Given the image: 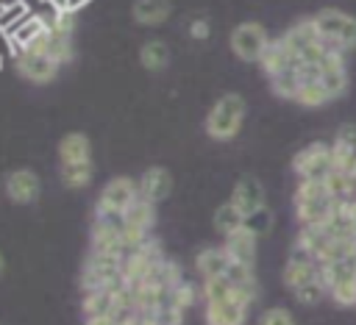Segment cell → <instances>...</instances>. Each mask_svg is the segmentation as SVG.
I'll use <instances>...</instances> for the list:
<instances>
[{
    "label": "cell",
    "instance_id": "obj_8",
    "mask_svg": "<svg viewBox=\"0 0 356 325\" xmlns=\"http://www.w3.org/2000/svg\"><path fill=\"white\" fill-rule=\"evenodd\" d=\"M122 278V261L111 258V256H97L89 253L81 269V289L83 292H97V289H108Z\"/></svg>",
    "mask_w": 356,
    "mask_h": 325
},
{
    "label": "cell",
    "instance_id": "obj_21",
    "mask_svg": "<svg viewBox=\"0 0 356 325\" xmlns=\"http://www.w3.org/2000/svg\"><path fill=\"white\" fill-rule=\"evenodd\" d=\"M139 64H142L147 72H161V69L170 64V47H167L161 39H147V42L139 47Z\"/></svg>",
    "mask_w": 356,
    "mask_h": 325
},
{
    "label": "cell",
    "instance_id": "obj_22",
    "mask_svg": "<svg viewBox=\"0 0 356 325\" xmlns=\"http://www.w3.org/2000/svg\"><path fill=\"white\" fill-rule=\"evenodd\" d=\"M211 225H214V231L225 239V236H231L234 231L245 228V217H242V211H239L231 200H225L222 206H217V211H214V217H211Z\"/></svg>",
    "mask_w": 356,
    "mask_h": 325
},
{
    "label": "cell",
    "instance_id": "obj_19",
    "mask_svg": "<svg viewBox=\"0 0 356 325\" xmlns=\"http://www.w3.org/2000/svg\"><path fill=\"white\" fill-rule=\"evenodd\" d=\"M47 31H50V22H44L42 17H25L11 28V39L19 44V50H28V47H36Z\"/></svg>",
    "mask_w": 356,
    "mask_h": 325
},
{
    "label": "cell",
    "instance_id": "obj_12",
    "mask_svg": "<svg viewBox=\"0 0 356 325\" xmlns=\"http://www.w3.org/2000/svg\"><path fill=\"white\" fill-rule=\"evenodd\" d=\"M248 311H250V306L236 294H231L225 300H217V303H203L206 325H245Z\"/></svg>",
    "mask_w": 356,
    "mask_h": 325
},
{
    "label": "cell",
    "instance_id": "obj_20",
    "mask_svg": "<svg viewBox=\"0 0 356 325\" xmlns=\"http://www.w3.org/2000/svg\"><path fill=\"white\" fill-rule=\"evenodd\" d=\"M131 14L139 25H161L172 14V3L170 0H134Z\"/></svg>",
    "mask_w": 356,
    "mask_h": 325
},
{
    "label": "cell",
    "instance_id": "obj_31",
    "mask_svg": "<svg viewBox=\"0 0 356 325\" xmlns=\"http://www.w3.org/2000/svg\"><path fill=\"white\" fill-rule=\"evenodd\" d=\"M328 297H331L337 306H356V278L331 286V289H328Z\"/></svg>",
    "mask_w": 356,
    "mask_h": 325
},
{
    "label": "cell",
    "instance_id": "obj_3",
    "mask_svg": "<svg viewBox=\"0 0 356 325\" xmlns=\"http://www.w3.org/2000/svg\"><path fill=\"white\" fill-rule=\"evenodd\" d=\"M320 39L325 44H331L334 50H345V47H356V17L337 11V8H323L312 17Z\"/></svg>",
    "mask_w": 356,
    "mask_h": 325
},
{
    "label": "cell",
    "instance_id": "obj_17",
    "mask_svg": "<svg viewBox=\"0 0 356 325\" xmlns=\"http://www.w3.org/2000/svg\"><path fill=\"white\" fill-rule=\"evenodd\" d=\"M33 50H39V53H44L47 58H53L58 67L61 64H67V61H72V56H75V47H72V36H64V33H56L53 28L39 39V44L33 47Z\"/></svg>",
    "mask_w": 356,
    "mask_h": 325
},
{
    "label": "cell",
    "instance_id": "obj_2",
    "mask_svg": "<svg viewBox=\"0 0 356 325\" xmlns=\"http://www.w3.org/2000/svg\"><path fill=\"white\" fill-rule=\"evenodd\" d=\"M337 203L339 200L331 197L325 183L300 181L295 189V217L300 225H325Z\"/></svg>",
    "mask_w": 356,
    "mask_h": 325
},
{
    "label": "cell",
    "instance_id": "obj_33",
    "mask_svg": "<svg viewBox=\"0 0 356 325\" xmlns=\"http://www.w3.org/2000/svg\"><path fill=\"white\" fill-rule=\"evenodd\" d=\"M245 228H250L256 236L267 233V231L273 228V214H270V208H261V211H256L253 217H248V219H245Z\"/></svg>",
    "mask_w": 356,
    "mask_h": 325
},
{
    "label": "cell",
    "instance_id": "obj_29",
    "mask_svg": "<svg viewBox=\"0 0 356 325\" xmlns=\"http://www.w3.org/2000/svg\"><path fill=\"white\" fill-rule=\"evenodd\" d=\"M75 25H78V11H75V8H67V6H58V8L53 11V19H50V28H53L56 33H64V36H72V31H75Z\"/></svg>",
    "mask_w": 356,
    "mask_h": 325
},
{
    "label": "cell",
    "instance_id": "obj_34",
    "mask_svg": "<svg viewBox=\"0 0 356 325\" xmlns=\"http://www.w3.org/2000/svg\"><path fill=\"white\" fill-rule=\"evenodd\" d=\"M25 17H28V6H25L22 0H17V3H11V6L0 14V25H11V28H14V25L22 22Z\"/></svg>",
    "mask_w": 356,
    "mask_h": 325
},
{
    "label": "cell",
    "instance_id": "obj_30",
    "mask_svg": "<svg viewBox=\"0 0 356 325\" xmlns=\"http://www.w3.org/2000/svg\"><path fill=\"white\" fill-rule=\"evenodd\" d=\"M292 294H295L298 303H303V306H314V303H320V300L328 294V289H325L323 278H317V281H312V283H303V286L295 289Z\"/></svg>",
    "mask_w": 356,
    "mask_h": 325
},
{
    "label": "cell",
    "instance_id": "obj_25",
    "mask_svg": "<svg viewBox=\"0 0 356 325\" xmlns=\"http://www.w3.org/2000/svg\"><path fill=\"white\" fill-rule=\"evenodd\" d=\"M111 294L106 289H97V292H83L81 297V311H83V319H95V317H111Z\"/></svg>",
    "mask_w": 356,
    "mask_h": 325
},
{
    "label": "cell",
    "instance_id": "obj_16",
    "mask_svg": "<svg viewBox=\"0 0 356 325\" xmlns=\"http://www.w3.org/2000/svg\"><path fill=\"white\" fill-rule=\"evenodd\" d=\"M58 161L61 164H78V161H92V142L86 133L72 131L64 133L58 142Z\"/></svg>",
    "mask_w": 356,
    "mask_h": 325
},
{
    "label": "cell",
    "instance_id": "obj_9",
    "mask_svg": "<svg viewBox=\"0 0 356 325\" xmlns=\"http://www.w3.org/2000/svg\"><path fill=\"white\" fill-rule=\"evenodd\" d=\"M3 192L11 203L17 206H31L39 200L42 194V181L33 169L28 167H19V169H11L6 178H3Z\"/></svg>",
    "mask_w": 356,
    "mask_h": 325
},
{
    "label": "cell",
    "instance_id": "obj_5",
    "mask_svg": "<svg viewBox=\"0 0 356 325\" xmlns=\"http://www.w3.org/2000/svg\"><path fill=\"white\" fill-rule=\"evenodd\" d=\"M292 169L300 181H314V183H325V178L334 172V156H331V144L323 142H312L306 144L300 153H295L292 158Z\"/></svg>",
    "mask_w": 356,
    "mask_h": 325
},
{
    "label": "cell",
    "instance_id": "obj_27",
    "mask_svg": "<svg viewBox=\"0 0 356 325\" xmlns=\"http://www.w3.org/2000/svg\"><path fill=\"white\" fill-rule=\"evenodd\" d=\"M184 314H186V311H181L172 300H167V303H161L153 314H142V317H147L153 325H184Z\"/></svg>",
    "mask_w": 356,
    "mask_h": 325
},
{
    "label": "cell",
    "instance_id": "obj_36",
    "mask_svg": "<svg viewBox=\"0 0 356 325\" xmlns=\"http://www.w3.org/2000/svg\"><path fill=\"white\" fill-rule=\"evenodd\" d=\"M209 33H211V22L206 17H195L189 22V36L192 39H209Z\"/></svg>",
    "mask_w": 356,
    "mask_h": 325
},
{
    "label": "cell",
    "instance_id": "obj_10",
    "mask_svg": "<svg viewBox=\"0 0 356 325\" xmlns=\"http://www.w3.org/2000/svg\"><path fill=\"white\" fill-rule=\"evenodd\" d=\"M317 278H320V261H317L312 253L295 247V250L289 253L286 264H284V283H286V289L295 292V289H300L303 283H312V281H317Z\"/></svg>",
    "mask_w": 356,
    "mask_h": 325
},
{
    "label": "cell",
    "instance_id": "obj_14",
    "mask_svg": "<svg viewBox=\"0 0 356 325\" xmlns=\"http://www.w3.org/2000/svg\"><path fill=\"white\" fill-rule=\"evenodd\" d=\"M136 189H139V197H142V200L159 206V203L167 200L170 192H172V175H170L167 167H147V169L139 175Z\"/></svg>",
    "mask_w": 356,
    "mask_h": 325
},
{
    "label": "cell",
    "instance_id": "obj_32",
    "mask_svg": "<svg viewBox=\"0 0 356 325\" xmlns=\"http://www.w3.org/2000/svg\"><path fill=\"white\" fill-rule=\"evenodd\" d=\"M259 325H295V317H292L289 308H284V306H273V308L261 311Z\"/></svg>",
    "mask_w": 356,
    "mask_h": 325
},
{
    "label": "cell",
    "instance_id": "obj_37",
    "mask_svg": "<svg viewBox=\"0 0 356 325\" xmlns=\"http://www.w3.org/2000/svg\"><path fill=\"white\" fill-rule=\"evenodd\" d=\"M86 325H117L111 317H95V319H86Z\"/></svg>",
    "mask_w": 356,
    "mask_h": 325
},
{
    "label": "cell",
    "instance_id": "obj_11",
    "mask_svg": "<svg viewBox=\"0 0 356 325\" xmlns=\"http://www.w3.org/2000/svg\"><path fill=\"white\" fill-rule=\"evenodd\" d=\"M17 69H19V75H22L25 81L39 83V86H42V83H50V81L58 75V64H56L53 58H47L44 53L33 50V47L17 53Z\"/></svg>",
    "mask_w": 356,
    "mask_h": 325
},
{
    "label": "cell",
    "instance_id": "obj_28",
    "mask_svg": "<svg viewBox=\"0 0 356 325\" xmlns=\"http://www.w3.org/2000/svg\"><path fill=\"white\" fill-rule=\"evenodd\" d=\"M197 297H203V294H200V289H197L195 283H189L186 278H184V281H181V283H178V286L170 292V300H172V303L181 308V311L192 308V306L197 303Z\"/></svg>",
    "mask_w": 356,
    "mask_h": 325
},
{
    "label": "cell",
    "instance_id": "obj_35",
    "mask_svg": "<svg viewBox=\"0 0 356 325\" xmlns=\"http://www.w3.org/2000/svg\"><path fill=\"white\" fill-rule=\"evenodd\" d=\"M334 142L348 144V147H353V150H356V122H345V125H339V128H337Z\"/></svg>",
    "mask_w": 356,
    "mask_h": 325
},
{
    "label": "cell",
    "instance_id": "obj_7",
    "mask_svg": "<svg viewBox=\"0 0 356 325\" xmlns=\"http://www.w3.org/2000/svg\"><path fill=\"white\" fill-rule=\"evenodd\" d=\"M228 42H231V50H234L236 58L259 64L273 39L267 36V31H264L261 22L248 19V22H239V25L231 31V39H228Z\"/></svg>",
    "mask_w": 356,
    "mask_h": 325
},
{
    "label": "cell",
    "instance_id": "obj_39",
    "mask_svg": "<svg viewBox=\"0 0 356 325\" xmlns=\"http://www.w3.org/2000/svg\"><path fill=\"white\" fill-rule=\"evenodd\" d=\"M6 275V258H3V253H0V278Z\"/></svg>",
    "mask_w": 356,
    "mask_h": 325
},
{
    "label": "cell",
    "instance_id": "obj_15",
    "mask_svg": "<svg viewBox=\"0 0 356 325\" xmlns=\"http://www.w3.org/2000/svg\"><path fill=\"white\" fill-rule=\"evenodd\" d=\"M256 247H259V236L250 228H239L231 236L222 239V250L228 253V258L234 264H245V267H256Z\"/></svg>",
    "mask_w": 356,
    "mask_h": 325
},
{
    "label": "cell",
    "instance_id": "obj_13",
    "mask_svg": "<svg viewBox=\"0 0 356 325\" xmlns=\"http://www.w3.org/2000/svg\"><path fill=\"white\" fill-rule=\"evenodd\" d=\"M228 200H231V203H234V206L242 211V217H245V219H248V217H253L256 211L267 208V194H264V186H261V181H259V178H253V175L239 178Z\"/></svg>",
    "mask_w": 356,
    "mask_h": 325
},
{
    "label": "cell",
    "instance_id": "obj_24",
    "mask_svg": "<svg viewBox=\"0 0 356 325\" xmlns=\"http://www.w3.org/2000/svg\"><path fill=\"white\" fill-rule=\"evenodd\" d=\"M92 175H95V167H92V161H78V164H58V178H61V183H64L67 189H83V186H89Z\"/></svg>",
    "mask_w": 356,
    "mask_h": 325
},
{
    "label": "cell",
    "instance_id": "obj_6",
    "mask_svg": "<svg viewBox=\"0 0 356 325\" xmlns=\"http://www.w3.org/2000/svg\"><path fill=\"white\" fill-rule=\"evenodd\" d=\"M139 197L136 181L117 175L111 181H106V186L100 189L97 200H95V214H111V217H122Z\"/></svg>",
    "mask_w": 356,
    "mask_h": 325
},
{
    "label": "cell",
    "instance_id": "obj_18",
    "mask_svg": "<svg viewBox=\"0 0 356 325\" xmlns=\"http://www.w3.org/2000/svg\"><path fill=\"white\" fill-rule=\"evenodd\" d=\"M195 267L203 275V281L206 278H222L228 272V267H231V258H228V253L222 247H203L197 253V258H195Z\"/></svg>",
    "mask_w": 356,
    "mask_h": 325
},
{
    "label": "cell",
    "instance_id": "obj_1",
    "mask_svg": "<svg viewBox=\"0 0 356 325\" xmlns=\"http://www.w3.org/2000/svg\"><path fill=\"white\" fill-rule=\"evenodd\" d=\"M245 114H248V106H245V97L236 94V92H225L206 114V133L217 142H228L234 139L239 131H242V122H245Z\"/></svg>",
    "mask_w": 356,
    "mask_h": 325
},
{
    "label": "cell",
    "instance_id": "obj_38",
    "mask_svg": "<svg viewBox=\"0 0 356 325\" xmlns=\"http://www.w3.org/2000/svg\"><path fill=\"white\" fill-rule=\"evenodd\" d=\"M83 3H86V0H64V6H67V8H75V11H78Z\"/></svg>",
    "mask_w": 356,
    "mask_h": 325
},
{
    "label": "cell",
    "instance_id": "obj_26",
    "mask_svg": "<svg viewBox=\"0 0 356 325\" xmlns=\"http://www.w3.org/2000/svg\"><path fill=\"white\" fill-rule=\"evenodd\" d=\"M200 294H203V303H217V300H225L234 294V286L231 281L222 275V278H206L203 286H200Z\"/></svg>",
    "mask_w": 356,
    "mask_h": 325
},
{
    "label": "cell",
    "instance_id": "obj_23",
    "mask_svg": "<svg viewBox=\"0 0 356 325\" xmlns=\"http://www.w3.org/2000/svg\"><path fill=\"white\" fill-rule=\"evenodd\" d=\"M122 222L128 225V228H139V231H153V225H156V203H147V200H142V197H136V203L122 214Z\"/></svg>",
    "mask_w": 356,
    "mask_h": 325
},
{
    "label": "cell",
    "instance_id": "obj_4",
    "mask_svg": "<svg viewBox=\"0 0 356 325\" xmlns=\"http://www.w3.org/2000/svg\"><path fill=\"white\" fill-rule=\"evenodd\" d=\"M122 217L111 214H95L92 219V233H89V253L97 256H111V258H125V244H122Z\"/></svg>",
    "mask_w": 356,
    "mask_h": 325
}]
</instances>
